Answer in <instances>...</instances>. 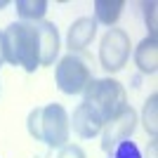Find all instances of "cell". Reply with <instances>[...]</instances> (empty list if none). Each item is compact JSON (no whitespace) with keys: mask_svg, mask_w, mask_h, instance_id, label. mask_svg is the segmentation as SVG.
Here are the masks:
<instances>
[{"mask_svg":"<svg viewBox=\"0 0 158 158\" xmlns=\"http://www.w3.org/2000/svg\"><path fill=\"white\" fill-rule=\"evenodd\" d=\"M2 43H5V61L21 66L26 73H33L40 66V43L35 24L12 21L2 31Z\"/></svg>","mask_w":158,"mask_h":158,"instance_id":"cell-1","label":"cell"},{"mask_svg":"<svg viewBox=\"0 0 158 158\" xmlns=\"http://www.w3.org/2000/svg\"><path fill=\"white\" fill-rule=\"evenodd\" d=\"M26 127L35 142H43L50 149H61L64 144H69V113L61 104H47L38 106L28 113Z\"/></svg>","mask_w":158,"mask_h":158,"instance_id":"cell-2","label":"cell"},{"mask_svg":"<svg viewBox=\"0 0 158 158\" xmlns=\"http://www.w3.org/2000/svg\"><path fill=\"white\" fill-rule=\"evenodd\" d=\"M83 104L97 116L102 125H106L123 109H127V92L116 78H92V83L85 87Z\"/></svg>","mask_w":158,"mask_h":158,"instance_id":"cell-3","label":"cell"},{"mask_svg":"<svg viewBox=\"0 0 158 158\" xmlns=\"http://www.w3.org/2000/svg\"><path fill=\"white\" fill-rule=\"evenodd\" d=\"M54 83L64 94H80L92 83V71L83 57L71 52L59 59V64L54 69Z\"/></svg>","mask_w":158,"mask_h":158,"instance_id":"cell-4","label":"cell"},{"mask_svg":"<svg viewBox=\"0 0 158 158\" xmlns=\"http://www.w3.org/2000/svg\"><path fill=\"white\" fill-rule=\"evenodd\" d=\"M130 35L123 28H109L99 43V64L106 73H118L130 59Z\"/></svg>","mask_w":158,"mask_h":158,"instance_id":"cell-5","label":"cell"},{"mask_svg":"<svg viewBox=\"0 0 158 158\" xmlns=\"http://www.w3.org/2000/svg\"><path fill=\"white\" fill-rule=\"evenodd\" d=\"M137 123H139L137 111H135L132 106L123 109L116 118H111L104 127H102V132H104V135H102V149H104L106 153H111V149L118 144V142L132 137V132L137 130Z\"/></svg>","mask_w":158,"mask_h":158,"instance_id":"cell-6","label":"cell"},{"mask_svg":"<svg viewBox=\"0 0 158 158\" xmlns=\"http://www.w3.org/2000/svg\"><path fill=\"white\" fill-rule=\"evenodd\" d=\"M35 31H38V43H40V66L54 64V59L59 57V50H61L57 26L52 21H35Z\"/></svg>","mask_w":158,"mask_h":158,"instance_id":"cell-7","label":"cell"},{"mask_svg":"<svg viewBox=\"0 0 158 158\" xmlns=\"http://www.w3.org/2000/svg\"><path fill=\"white\" fill-rule=\"evenodd\" d=\"M94 35H97V21H94V17H78V19L69 26L66 47L76 54V52H80V50H85L94 40Z\"/></svg>","mask_w":158,"mask_h":158,"instance_id":"cell-8","label":"cell"},{"mask_svg":"<svg viewBox=\"0 0 158 158\" xmlns=\"http://www.w3.org/2000/svg\"><path fill=\"white\" fill-rule=\"evenodd\" d=\"M69 125H71L73 132H76L78 137H83V139L97 137L99 132H102V127H104V125L97 120V116H94V113L90 111L85 104H78V106H76L73 118H69Z\"/></svg>","mask_w":158,"mask_h":158,"instance_id":"cell-9","label":"cell"},{"mask_svg":"<svg viewBox=\"0 0 158 158\" xmlns=\"http://www.w3.org/2000/svg\"><path fill=\"white\" fill-rule=\"evenodd\" d=\"M135 66L146 76H153L158 71V40L156 35H146L135 47Z\"/></svg>","mask_w":158,"mask_h":158,"instance_id":"cell-10","label":"cell"},{"mask_svg":"<svg viewBox=\"0 0 158 158\" xmlns=\"http://www.w3.org/2000/svg\"><path fill=\"white\" fill-rule=\"evenodd\" d=\"M123 7H125L123 0H97L94 2V21L104 24V26H113L123 14Z\"/></svg>","mask_w":158,"mask_h":158,"instance_id":"cell-11","label":"cell"},{"mask_svg":"<svg viewBox=\"0 0 158 158\" xmlns=\"http://www.w3.org/2000/svg\"><path fill=\"white\" fill-rule=\"evenodd\" d=\"M45 12H47L45 0H17V14L21 17V21H28V24L43 21Z\"/></svg>","mask_w":158,"mask_h":158,"instance_id":"cell-12","label":"cell"},{"mask_svg":"<svg viewBox=\"0 0 158 158\" xmlns=\"http://www.w3.org/2000/svg\"><path fill=\"white\" fill-rule=\"evenodd\" d=\"M156 116H158V94L153 92L151 97L146 99L144 104V111H142V123H144V130L151 135V139H156V132H158V125H156Z\"/></svg>","mask_w":158,"mask_h":158,"instance_id":"cell-13","label":"cell"},{"mask_svg":"<svg viewBox=\"0 0 158 158\" xmlns=\"http://www.w3.org/2000/svg\"><path fill=\"white\" fill-rule=\"evenodd\" d=\"M111 158H142V151L132 139H123L111 149Z\"/></svg>","mask_w":158,"mask_h":158,"instance_id":"cell-14","label":"cell"},{"mask_svg":"<svg viewBox=\"0 0 158 158\" xmlns=\"http://www.w3.org/2000/svg\"><path fill=\"white\" fill-rule=\"evenodd\" d=\"M57 158H85V151L78 144H64L59 149V156Z\"/></svg>","mask_w":158,"mask_h":158,"instance_id":"cell-15","label":"cell"},{"mask_svg":"<svg viewBox=\"0 0 158 158\" xmlns=\"http://www.w3.org/2000/svg\"><path fill=\"white\" fill-rule=\"evenodd\" d=\"M146 26H149V35H156V2H146Z\"/></svg>","mask_w":158,"mask_h":158,"instance_id":"cell-16","label":"cell"},{"mask_svg":"<svg viewBox=\"0 0 158 158\" xmlns=\"http://www.w3.org/2000/svg\"><path fill=\"white\" fill-rule=\"evenodd\" d=\"M5 64V43H2V31H0V66Z\"/></svg>","mask_w":158,"mask_h":158,"instance_id":"cell-17","label":"cell"},{"mask_svg":"<svg viewBox=\"0 0 158 158\" xmlns=\"http://www.w3.org/2000/svg\"><path fill=\"white\" fill-rule=\"evenodd\" d=\"M2 7H7V0H0V10H2Z\"/></svg>","mask_w":158,"mask_h":158,"instance_id":"cell-18","label":"cell"}]
</instances>
